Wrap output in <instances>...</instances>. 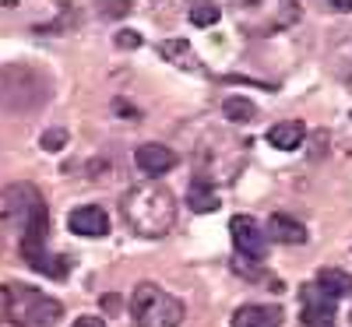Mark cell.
I'll use <instances>...</instances> for the list:
<instances>
[{
	"mask_svg": "<svg viewBox=\"0 0 352 327\" xmlns=\"http://www.w3.org/2000/svg\"><path fill=\"white\" fill-rule=\"evenodd\" d=\"M0 204L4 215L18 222L21 236H18V250L25 257L28 267L50 275V278H67L71 275V260L67 257H53L46 250V236H50V212L46 201L32 183H11L0 190Z\"/></svg>",
	"mask_w": 352,
	"mask_h": 327,
	"instance_id": "1",
	"label": "cell"
},
{
	"mask_svg": "<svg viewBox=\"0 0 352 327\" xmlns=\"http://www.w3.org/2000/svg\"><path fill=\"white\" fill-rule=\"evenodd\" d=\"M124 218L144 240H162L176 225V197L159 180L138 183L124 194Z\"/></svg>",
	"mask_w": 352,
	"mask_h": 327,
	"instance_id": "2",
	"label": "cell"
},
{
	"mask_svg": "<svg viewBox=\"0 0 352 327\" xmlns=\"http://www.w3.org/2000/svg\"><path fill=\"white\" fill-rule=\"evenodd\" d=\"M0 303H4L8 324H14V327H53L64 317V306L53 295H46L32 285H21V282L0 285Z\"/></svg>",
	"mask_w": 352,
	"mask_h": 327,
	"instance_id": "3",
	"label": "cell"
},
{
	"mask_svg": "<svg viewBox=\"0 0 352 327\" xmlns=\"http://www.w3.org/2000/svg\"><path fill=\"white\" fill-rule=\"evenodd\" d=\"M131 317L138 327H180L187 310L173 292L155 282H138L131 292Z\"/></svg>",
	"mask_w": 352,
	"mask_h": 327,
	"instance_id": "4",
	"label": "cell"
},
{
	"mask_svg": "<svg viewBox=\"0 0 352 327\" xmlns=\"http://www.w3.org/2000/svg\"><path fill=\"white\" fill-rule=\"evenodd\" d=\"M229 232H232V247H236L240 257L264 260V253H268V236H264V229L257 225V218L236 215V218L229 222Z\"/></svg>",
	"mask_w": 352,
	"mask_h": 327,
	"instance_id": "5",
	"label": "cell"
},
{
	"mask_svg": "<svg viewBox=\"0 0 352 327\" xmlns=\"http://www.w3.org/2000/svg\"><path fill=\"white\" fill-rule=\"evenodd\" d=\"M134 162L144 176H152V180H159V176H166L169 169H176V162H180V155L173 152L169 144H159V141H148L141 144L134 152Z\"/></svg>",
	"mask_w": 352,
	"mask_h": 327,
	"instance_id": "6",
	"label": "cell"
},
{
	"mask_svg": "<svg viewBox=\"0 0 352 327\" xmlns=\"http://www.w3.org/2000/svg\"><path fill=\"white\" fill-rule=\"evenodd\" d=\"M67 229L85 240H102V236H109V215L96 204H81L67 215Z\"/></svg>",
	"mask_w": 352,
	"mask_h": 327,
	"instance_id": "7",
	"label": "cell"
},
{
	"mask_svg": "<svg viewBox=\"0 0 352 327\" xmlns=\"http://www.w3.org/2000/svg\"><path fill=\"white\" fill-rule=\"evenodd\" d=\"M331 317H335V300L324 295L317 285H307L303 289V324L307 327H331Z\"/></svg>",
	"mask_w": 352,
	"mask_h": 327,
	"instance_id": "8",
	"label": "cell"
},
{
	"mask_svg": "<svg viewBox=\"0 0 352 327\" xmlns=\"http://www.w3.org/2000/svg\"><path fill=\"white\" fill-rule=\"evenodd\" d=\"M232 327H282V310L272 303H247L232 313Z\"/></svg>",
	"mask_w": 352,
	"mask_h": 327,
	"instance_id": "9",
	"label": "cell"
},
{
	"mask_svg": "<svg viewBox=\"0 0 352 327\" xmlns=\"http://www.w3.org/2000/svg\"><path fill=\"white\" fill-rule=\"evenodd\" d=\"M268 240L300 247V243H307V225L296 222L292 215H285V212H275V215L268 218Z\"/></svg>",
	"mask_w": 352,
	"mask_h": 327,
	"instance_id": "10",
	"label": "cell"
},
{
	"mask_svg": "<svg viewBox=\"0 0 352 327\" xmlns=\"http://www.w3.org/2000/svg\"><path fill=\"white\" fill-rule=\"evenodd\" d=\"M303 137H307V127L300 120H285V124H275L268 131V144L278 148V152H296L303 144Z\"/></svg>",
	"mask_w": 352,
	"mask_h": 327,
	"instance_id": "11",
	"label": "cell"
},
{
	"mask_svg": "<svg viewBox=\"0 0 352 327\" xmlns=\"http://www.w3.org/2000/svg\"><path fill=\"white\" fill-rule=\"evenodd\" d=\"M314 285L324 292V295H331V300L352 295V275H349V271H338V267H320L317 278H314Z\"/></svg>",
	"mask_w": 352,
	"mask_h": 327,
	"instance_id": "12",
	"label": "cell"
},
{
	"mask_svg": "<svg viewBox=\"0 0 352 327\" xmlns=\"http://www.w3.org/2000/svg\"><path fill=\"white\" fill-rule=\"evenodd\" d=\"M187 207L197 215H208V212H219V194L208 180H194L187 187Z\"/></svg>",
	"mask_w": 352,
	"mask_h": 327,
	"instance_id": "13",
	"label": "cell"
},
{
	"mask_svg": "<svg viewBox=\"0 0 352 327\" xmlns=\"http://www.w3.org/2000/svg\"><path fill=\"white\" fill-rule=\"evenodd\" d=\"M222 113H226V120H232V124H250L257 116V106L247 95H229L222 102Z\"/></svg>",
	"mask_w": 352,
	"mask_h": 327,
	"instance_id": "14",
	"label": "cell"
},
{
	"mask_svg": "<svg viewBox=\"0 0 352 327\" xmlns=\"http://www.w3.org/2000/svg\"><path fill=\"white\" fill-rule=\"evenodd\" d=\"M162 56H169L173 64H187V71H197V56L190 53V43L187 39H166L162 43Z\"/></svg>",
	"mask_w": 352,
	"mask_h": 327,
	"instance_id": "15",
	"label": "cell"
},
{
	"mask_svg": "<svg viewBox=\"0 0 352 327\" xmlns=\"http://www.w3.org/2000/svg\"><path fill=\"white\" fill-rule=\"evenodd\" d=\"M222 18V11L215 8V4H194L190 8V21L197 25V28H208V25H215Z\"/></svg>",
	"mask_w": 352,
	"mask_h": 327,
	"instance_id": "16",
	"label": "cell"
},
{
	"mask_svg": "<svg viewBox=\"0 0 352 327\" xmlns=\"http://www.w3.org/2000/svg\"><path fill=\"white\" fill-rule=\"evenodd\" d=\"M64 141H67V131H64V127H53V131L43 134V148H50V152H56Z\"/></svg>",
	"mask_w": 352,
	"mask_h": 327,
	"instance_id": "17",
	"label": "cell"
},
{
	"mask_svg": "<svg viewBox=\"0 0 352 327\" xmlns=\"http://www.w3.org/2000/svg\"><path fill=\"white\" fill-rule=\"evenodd\" d=\"M116 46H127V49H138V46H141V36H138V32H120V36H116Z\"/></svg>",
	"mask_w": 352,
	"mask_h": 327,
	"instance_id": "18",
	"label": "cell"
},
{
	"mask_svg": "<svg viewBox=\"0 0 352 327\" xmlns=\"http://www.w3.org/2000/svg\"><path fill=\"white\" fill-rule=\"evenodd\" d=\"M71 327H106V324H102V317H88V313H85V317H78Z\"/></svg>",
	"mask_w": 352,
	"mask_h": 327,
	"instance_id": "19",
	"label": "cell"
},
{
	"mask_svg": "<svg viewBox=\"0 0 352 327\" xmlns=\"http://www.w3.org/2000/svg\"><path fill=\"white\" fill-rule=\"evenodd\" d=\"M331 8H338V11H352V0H331Z\"/></svg>",
	"mask_w": 352,
	"mask_h": 327,
	"instance_id": "20",
	"label": "cell"
},
{
	"mask_svg": "<svg viewBox=\"0 0 352 327\" xmlns=\"http://www.w3.org/2000/svg\"><path fill=\"white\" fill-rule=\"evenodd\" d=\"M0 327H14V324H8V320H0Z\"/></svg>",
	"mask_w": 352,
	"mask_h": 327,
	"instance_id": "21",
	"label": "cell"
},
{
	"mask_svg": "<svg viewBox=\"0 0 352 327\" xmlns=\"http://www.w3.org/2000/svg\"><path fill=\"white\" fill-rule=\"evenodd\" d=\"M349 320H352V313H349Z\"/></svg>",
	"mask_w": 352,
	"mask_h": 327,
	"instance_id": "22",
	"label": "cell"
}]
</instances>
